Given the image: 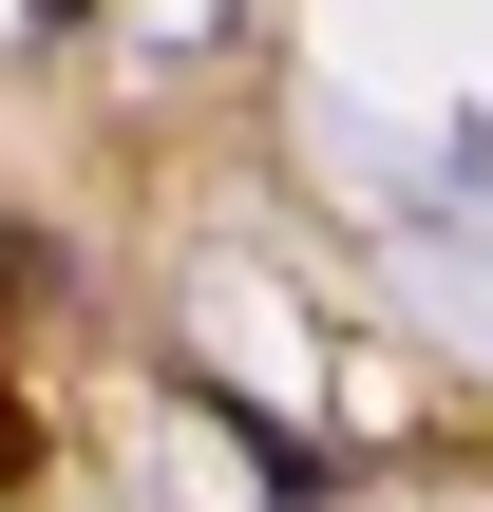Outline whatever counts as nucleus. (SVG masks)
<instances>
[{
	"label": "nucleus",
	"mask_w": 493,
	"mask_h": 512,
	"mask_svg": "<svg viewBox=\"0 0 493 512\" xmlns=\"http://www.w3.org/2000/svg\"><path fill=\"white\" fill-rule=\"evenodd\" d=\"M38 285H57V266H38V247H19V228H0V323H19V304H38Z\"/></svg>",
	"instance_id": "f257e3e1"
},
{
	"label": "nucleus",
	"mask_w": 493,
	"mask_h": 512,
	"mask_svg": "<svg viewBox=\"0 0 493 512\" xmlns=\"http://www.w3.org/2000/svg\"><path fill=\"white\" fill-rule=\"evenodd\" d=\"M19 475H38V418H19V380H0V494H19Z\"/></svg>",
	"instance_id": "f03ea898"
},
{
	"label": "nucleus",
	"mask_w": 493,
	"mask_h": 512,
	"mask_svg": "<svg viewBox=\"0 0 493 512\" xmlns=\"http://www.w3.org/2000/svg\"><path fill=\"white\" fill-rule=\"evenodd\" d=\"M19 19H95V0H19Z\"/></svg>",
	"instance_id": "7ed1b4c3"
}]
</instances>
